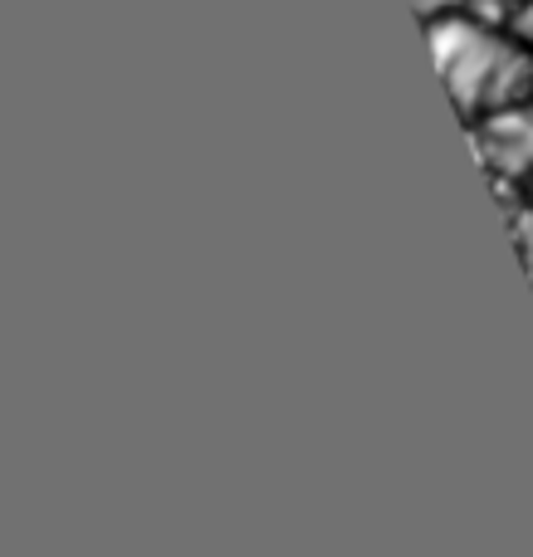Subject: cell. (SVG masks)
Here are the masks:
<instances>
[{
  "instance_id": "1",
  "label": "cell",
  "mask_w": 533,
  "mask_h": 557,
  "mask_svg": "<svg viewBox=\"0 0 533 557\" xmlns=\"http://www.w3.org/2000/svg\"><path fill=\"white\" fill-rule=\"evenodd\" d=\"M426 35L441 78L466 117L480 123L489 113L533 103V49L519 45L509 29L485 25L470 10H450V15L426 20Z\"/></svg>"
},
{
  "instance_id": "2",
  "label": "cell",
  "mask_w": 533,
  "mask_h": 557,
  "mask_svg": "<svg viewBox=\"0 0 533 557\" xmlns=\"http://www.w3.org/2000/svg\"><path fill=\"white\" fill-rule=\"evenodd\" d=\"M475 147L485 152V162L495 166V176H515V182L533 176V103L480 117Z\"/></svg>"
},
{
  "instance_id": "3",
  "label": "cell",
  "mask_w": 533,
  "mask_h": 557,
  "mask_svg": "<svg viewBox=\"0 0 533 557\" xmlns=\"http://www.w3.org/2000/svg\"><path fill=\"white\" fill-rule=\"evenodd\" d=\"M515 235H519V250H524V264H529V278H533V201L519 211Z\"/></svg>"
},
{
  "instance_id": "4",
  "label": "cell",
  "mask_w": 533,
  "mask_h": 557,
  "mask_svg": "<svg viewBox=\"0 0 533 557\" xmlns=\"http://www.w3.org/2000/svg\"><path fill=\"white\" fill-rule=\"evenodd\" d=\"M411 5H417L421 20H436V15H450V10H460L466 0H411Z\"/></svg>"
},
{
  "instance_id": "5",
  "label": "cell",
  "mask_w": 533,
  "mask_h": 557,
  "mask_svg": "<svg viewBox=\"0 0 533 557\" xmlns=\"http://www.w3.org/2000/svg\"><path fill=\"white\" fill-rule=\"evenodd\" d=\"M505 5H524V0H505Z\"/></svg>"
}]
</instances>
